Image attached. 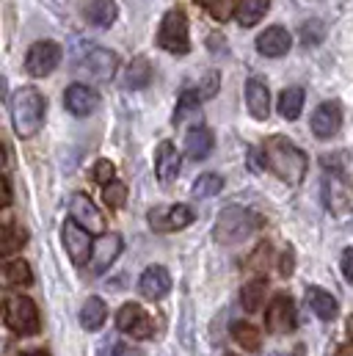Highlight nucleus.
<instances>
[{
    "label": "nucleus",
    "mask_w": 353,
    "mask_h": 356,
    "mask_svg": "<svg viewBox=\"0 0 353 356\" xmlns=\"http://www.w3.org/2000/svg\"><path fill=\"white\" fill-rule=\"evenodd\" d=\"M221 188H224V177H218V175H202V177H196V182H193L190 196L193 199H210V196L221 193Z\"/></svg>",
    "instance_id": "7c9ffc66"
},
{
    "label": "nucleus",
    "mask_w": 353,
    "mask_h": 356,
    "mask_svg": "<svg viewBox=\"0 0 353 356\" xmlns=\"http://www.w3.org/2000/svg\"><path fill=\"white\" fill-rule=\"evenodd\" d=\"M6 282L8 284H17V287H28L33 282V273H31V266L25 260H14L6 266Z\"/></svg>",
    "instance_id": "2f4dec72"
},
{
    "label": "nucleus",
    "mask_w": 353,
    "mask_h": 356,
    "mask_svg": "<svg viewBox=\"0 0 353 356\" xmlns=\"http://www.w3.org/2000/svg\"><path fill=\"white\" fill-rule=\"evenodd\" d=\"M340 266H343V273H345V279L353 284V249H345L343 252V260H340Z\"/></svg>",
    "instance_id": "ea45409f"
},
{
    "label": "nucleus",
    "mask_w": 353,
    "mask_h": 356,
    "mask_svg": "<svg viewBox=\"0 0 353 356\" xmlns=\"http://www.w3.org/2000/svg\"><path fill=\"white\" fill-rule=\"evenodd\" d=\"M116 329L130 334L133 340H149L155 334V326H152V318L138 307V304H124L119 312H116Z\"/></svg>",
    "instance_id": "1a4fd4ad"
},
{
    "label": "nucleus",
    "mask_w": 353,
    "mask_h": 356,
    "mask_svg": "<svg viewBox=\"0 0 353 356\" xmlns=\"http://www.w3.org/2000/svg\"><path fill=\"white\" fill-rule=\"evenodd\" d=\"M102 199H105V204H110V207H124V202H127V185L119 182V179L108 182V185L102 188Z\"/></svg>",
    "instance_id": "f704fd0d"
},
{
    "label": "nucleus",
    "mask_w": 353,
    "mask_h": 356,
    "mask_svg": "<svg viewBox=\"0 0 353 356\" xmlns=\"http://www.w3.org/2000/svg\"><path fill=\"white\" fill-rule=\"evenodd\" d=\"M113 356H144V351L138 346H133V343H119L113 348Z\"/></svg>",
    "instance_id": "58836bf2"
},
{
    "label": "nucleus",
    "mask_w": 353,
    "mask_h": 356,
    "mask_svg": "<svg viewBox=\"0 0 353 356\" xmlns=\"http://www.w3.org/2000/svg\"><path fill=\"white\" fill-rule=\"evenodd\" d=\"M199 102H202V94H199V91H193V89L182 91L174 108V124H182V122H188V119H199V116H202Z\"/></svg>",
    "instance_id": "a878e982"
},
{
    "label": "nucleus",
    "mask_w": 353,
    "mask_h": 356,
    "mask_svg": "<svg viewBox=\"0 0 353 356\" xmlns=\"http://www.w3.org/2000/svg\"><path fill=\"white\" fill-rule=\"evenodd\" d=\"M213 147H215V141H213V133L207 127L196 124L193 130H188V136H185V155L190 161H204L213 152Z\"/></svg>",
    "instance_id": "aec40b11"
},
{
    "label": "nucleus",
    "mask_w": 353,
    "mask_h": 356,
    "mask_svg": "<svg viewBox=\"0 0 353 356\" xmlns=\"http://www.w3.org/2000/svg\"><path fill=\"white\" fill-rule=\"evenodd\" d=\"M28 241V235H25V229H19V227H6L3 229V241H0V246H3V257H11L14 252H19L22 249V243Z\"/></svg>",
    "instance_id": "473e14b6"
},
{
    "label": "nucleus",
    "mask_w": 353,
    "mask_h": 356,
    "mask_svg": "<svg viewBox=\"0 0 353 356\" xmlns=\"http://www.w3.org/2000/svg\"><path fill=\"white\" fill-rule=\"evenodd\" d=\"M301 111H304V89L293 86V89H284L279 94V113H281V119L295 122L301 116Z\"/></svg>",
    "instance_id": "cd10ccee"
},
{
    "label": "nucleus",
    "mask_w": 353,
    "mask_h": 356,
    "mask_svg": "<svg viewBox=\"0 0 353 356\" xmlns=\"http://www.w3.org/2000/svg\"><path fill=\"white\" fill-rule=\"evenodd\" d=\"M158 44L163 50H169L172 56H185L190 50V39H188V17L182 8L166 11L161 31H158Z\"/></svg>",
    "instance_id": "39448f33"
},
{
    "label": "nucleus",
    "mask_w": 353,
    "mask_h": 356,
    "mask_svg": "<svg viewBox=\"0 0 353 356\" xmlns=\"http://www.w3.org/2000/svg\"><path fill=\"white\" fill-rule=\"evenodd\" d=\"M149 227L158 229V232H174V229H185L196 216L188 204H163V207H155L149 210Z\"/></svg>",
    "instance_id": "9b49d317"
},
{
    "label": "nucleus",
    "mask_w": 353,
    "mask_h": 356,
    "mask_svg": "<svg viewBox=\"0 0 353 356\" xmlns=\"http://www.w3.org/2000/svg\"><path fill=\"white\" fill-rule=\"evenodd\" d=\"M323 36H326V31H323V22H320V19H309V22L301 25V42H304L306 47L323 42Z\"/></svg>",
    "instance_id": "c9c22d12"
},
{
    "label": "nucleus",
    "mask_w": 353,
    "mask_h": 356,
    "mask_svg": "<svg viewBox=\"0 0 353 356\" xmlns=\"http://www.w3.org/2000/svg\"><path fill=\"white\" fill-rule=\"evenodd\" d=\"M3 315H6V326L19 334V337H28V334H36L39 332V309L36 304L28 298V296H17V293H8L6 301H3Z\"/></svg>",
    "instance_id": "20e7f679"
},
{
    "label": "nucleus",
    "mask_w": 353,
    "mask_h": 356,
    "mask_svg": "<svg viewBox=\"0 0 353 356\" xmlns=\"http://www.w3.org/2000/svg\"><path fill=\"white\" fill-rule=\"evenodd\" d=\"M69 213H72V218L88 229L91 235H102L105 232V218H102V213H99V207H94V202L88 199L86 193H75L72 199H69Z\"/></svg>",
    "instance_id": "f8f14e48"
},
{
    "label": "nucleus",
    "mask_w": 353,
    "mask_h": 356,
    "mask_svg": "<svg viewBox=\"0 0 353 356\" xmlns=\"http://www.w3.org/2000/svg\"><path fill=\"white\" fill-rule=\"evenodd\" d=\"M265 326L273 334H287L295 329V304L287 293L273 296V301L265 309Z\"/></svg>",
    "instance_id": "9d476101"
},
{
    "label": "nucleus",
    "mask_w": 353,
    "mask_h": 356,
    "mask_svg": "<svg viewBox=\"0 0 353 356\" xmlns=\"http://www.w3.org/2000/svg\"><path fill=\"white\" fill-rule=\"evenodd\" d=\"M240 304L246 312H257L265 304V279H252L240 290Z\"/></svg>",
    "instance_id": "c85d7f7f"
},
{
    "label": "nucleus",
    "mask_w": 353,
    "mask_h": 356,
    "mask_svg": "<svg viewBox=\"0 0 353 356\" xmlns=\"http://www.w3.org/2000/svg\"><path fill=\"white\" fill-rule=\"evenodd\" d=\"M224 356H235V354H224Z\"/></svg>",
    "instance_id": "a18cd8bd"
},
{
    "label": "nucleus",
    "mask_w": 353,
    "mask_h": 356,
    "mask_svg": "<svg viewBox=\"0 0 353 356\" xmlns=\"http://www.w3.org/2000/svg\"><path fill=\"white\" fill-rule=\"evenodd\" d=\"M113 175H116V169H113V163H110V161H97V163H94V172H91V177L97 179L99 185H108V182H113Z\"/></svg>",
    "instance_id": "4c0bfd02"
},
{
    "label": "nucleus",
    "mask_w": 353,
    "mask_h": 356,
    "mask_svg": "<svg viewBox=\"0 0 353 356\" xmlns=\"http://www.w3.org/2000/svg\"><path fill=\"white\" fill-rule=\"evenodd\" d=\"M11 122L19 138H31L42 130L44 122V111H47V99L42 97V91L33 86H22L19 91H14L11 102Z\"/></svg>",
    "instance_id": "f03ea898"
},
{
    "label": "nucleus",
    "mask_w": 353,
    "mask_h": 356,
    "mask_svg": "<svg viewBox=\"0 0 353 356\" xmlns=\"http://www.w3.org/2000/svg\"><path fill=\"white\" fill-rule=\"evenodd\" d=\"M232 337L246 348V351H260V329L257 326H252L249 321H238V323H232Z\"/></svg>",
    "instance_id": "c756f323"
},
{
    "label": "nucleus",
    "mask_w": 353,
    "mask_h": 356,
    "mask_svg": "<svg viewBox=\"0 0 353 356\" xmlns=\"http://www.w3.org/2000/svg\"><path fill=\"white\" fill-rule=\"evenodd\" d=\"M105 318H108V309H105L102 298L91 296L86 304H83V309H81V326L86 332H97V329L105 326Z\"/></svg>",
    "instance_id": "393cba45"
},
{
    "label": "nucleus",
    "mask_w": 353,
    "mask_h": 356,
    "mask_svg": "<svg viewBox=\"0 0 353 356\" xmlns=\"http://www.w3.org/2000/svg\"><path fill=\"white\" fill-rule=\"evenodd\" d=\"M122 252V238L119 235H108L102 232L97 241H94V252H91V273H105L110 263L119 257Z\"/></svg>",
    "instance_id": "4468645a"
},
{
    "label": "nucleus",
    "mask_w": 353,
    "mask_h": 356,
    "mask_svg": "<svg viewBox=\"0 0 353 356\" xmlns=\"http://www.w3.org/2000/svg\"><path fill=\"white\" fill-rule=\"evenodd\" d=\"M263 161L265 166L287 185H301L306 177V169H309V161L306 155L287 138L281 136H273L263 144Z\"/></svg>",
    "instance_id": "f257e3e1"
},
{
    "label": "nucleus",
    "mask_w": 353,
    "mask_h": 356,
    "mask_svg": "<svg viewBox=\"0 0 353 356\" xmlns=\"http://www.w3.org/2000/svg\"><path fill=\"white\" fill-rule=\"evenodd\" d=\"M138 290H141V296H147L149 301H158V298L169 296V290H172V276H169V270L163 266H149L141 273Z\"/></svg>",
    "instance_id": "2eb2a0df"
},
{
    "label": "nucleus",
    "mask_w": 353,
    "mask_h": 356,
    "mask_svg": "<svg viewBox=\"0 0 353 356\" xmlns=\"http://www.w3.org/2000/svg\"><path fill=\"white\" fill-rule=\"evenodd\" d=\"M97 102H99L97 91L88 89L86 83H72V86L67 89V94H64V105H67V111L75 113V116H88V113L97 108Z\"/></svg>",
    "instance_id": "6ab92c4d"
},
{
    "label": "nucleus",
    "mask_w": 353,
    "mask_h": 356,
    "mask_svg": "<svg viewBox=\"0 0 353 356\" xmlns=\"http://www.w3.org/2000/svg\"><path fill=\"white\" fill-rule=\"evenodd\" d=\"M348 334H351V337H353V315H351V318H348Z\"/></svg>",
    "instance_id": "37998d69"
},
{
    "label": "nucleus",
    "mask_w": 353,
    "mask_h": 356,
    "mask_svg": "<svg viewBox=\"0 0 353 356\" xmlns=\"http://www.w3.org/2000/svg\"><path fill=\"white\" fill-rule=\"evenodd\" d=\"M116 14H119V8L113 0H91L86 6V19L97 28H110Z\"/></svg>",
    "instance_id": "b1692460"
},
{
    "label": "nucleus",
    "mask_w": 353,
    "mask_h": 356,
    "mask_svg": "<svg viewBox=\"0 0 353 356\" xmlns=\"http://www.w3.org/2000/svg\"><path fill=\"white\" fill-rule=\"evenodd\" d=\"M179 169H182V158L176 152V147L172 141H161L158 152H155V175L163 185L174 182L179 177Z\"/></svg>",
    "instance_id": "dca6fc26"
},
{
    "label": "nucleus",
    "mask_w": 353,
    "mask_h": 356,
    "mask_svg": "<svg viewBox=\"0 0 353 356\" xmlns=\"http://www.w3.org/2000/svg\"><path fill=\"white\" fill-rule=\"evenodd\" d=\"M340 124H343V108H340V102H320L315 108V113H312V133L318 138L337 136Z\"/></svg>",
    "instance_id": "ddd939ff"
},
{
    "label": "nucleus",
    "mask_w": 353,
    "mask_h": 356,
    "mask_svg": "<svg viewBox=\"0 0 353 356\" xmlns=\"http://www.w3.org/2000/svg\"><path fill=\"white\" fill-rule=\"evenodd\" d=\"M246 108H249V113H252L254 119H268V113H270V94H268V86H265L263 81H257V78H252V81L246 83Z\"/></svg>",
    "instance_id": "412c9836"
},
{
    "label": "nucleus",
    "mask_w": 353,
    "mask_h": 356,
    "mask_svg": "<svg viewBox=\"0 0 353 356\" xmlns=\"http://www.w3.org/2000/svg\"><path fill=\"white\" fill-rule=\"evenodd\" d=\"M334 356H353V343H345V346H340Z\"/></svg>",
    "instance_id": "79ce46f5"
},
{
    "label": "nucleus",
    "mask_w": 353,
    "mask_h": 356,
    "mask_svg": "<svg viewBox=\"0 0 353 356\" xmlns=\"http://www.w3.org/2000/svg\"><path fill=\"white\" fill-rule=\"evenodd\" d=\"M149 81H152V64H149L144 56L133 58L130 67H127V72H124V86L138 91V89H147Z\"/></svg>",
    "instance_id": "5701e85b"
},
{
    "label": "nucleus",
    "mask_w": 353,
    "mask_h": 356,
    "mask_svg": "<svg viewBox=\"0 0 353 356\" xmlns=\"http://www.w3.org/2000/svg\"><path fill=\"white\" fill-rule=\"evenodd\" d=\"M202 8H207L210 11V17L213 19H218V22H227L232 14H235V0H196Z\"/></svg>",
    "instance_id": "72a5a7b5"
},
{
    "label": "nucleus",
    "mask_w": 353,
    "mask_h": 356,
    "mask_svg": "<svg viewBox=\"0 0 353 356\" xmlns=\"http://www.w3.org/2000/svg\"><path fill=\"white\" fill-rule=\"evenodd\" d=\"M323 202L334 216H353V185L343 175L323 177Z\"/></svg>",
    "instance_id": "423d86ee"
},
{
    "label": "nucleus",
    "mask_w": 353,
    "mask_h": 356,
    "mask_svg": "<svg viewBox=\"0 0 353 356\" xmlns=\"http://www.w3.org/2000/svg\"><path fill=\"white\" fill-rule=\"evenodd\" d=\"M290 44H293V39H290V33L281 25H270V28H265L263 33L257 36V50L263 56H268V58L284 56L290 50Z\"/></svg>",
    "instance_id": "a211bd4d"
},
{
    "label": "nucleus",
    "mask_w": 353,
    "mask_h": 356,
    "mask_svg": "<svg viewBox=\"0 0 353 356\" xmlns=\"http://www.w3.org/2000/svg\"><path fill=\"white\" fill-rule=\"evenodd\" d=\"M293 270H295V254H293V249H287L281 254V276H293Z\"/></svg>",
    "instance_id": "a19ab883"
},
{
    "label": "nucleus",
    "mask_w": 353,
    "mask_h": 356,
    "mask_svg": "<svg viewBox=\"0 0 353 356\" xmlns=\"http://www.w3.org/2000/svg\"><path fill=\"white\" fill-rule=\"evenodd\" d=\"M268 6H270V0H240L235 8V17L243 28H252L268 14Z\"/></svg>",
    "instance_id": "bb28decb"
},
{
    "label": "nucleus",
    "mask_w": 353,
    "mask_h": 356,
    "mask_svg": "<svg viewBox=\"0 0 353 356\" xmlns=\"http://www.w3.org/2000/svg\"><path fill=\"white\" fill-rule=\"evenodd\" d=\"M25 356H44L42 351H33V354H25Z\"/></svg>",
    "instance_id": "c03bdc74"
},
{
    "label": "nucleus",
    "mask_w": 353,
    "mask_h": 356,
    "mask_svg": "<svg viewBox=\"0 0 353 356\" xmlns=\"http://www.w3.org/2000/svg\"><path fill=\"white\" fill-rule=\"evenodd\" d=\"M61 238H64V249L69 254V260L75 266H86L91 260V252H94V241H91V232L83 229L75 218H69L61 229Z\"/></svg>",
    "instance_id": "0eeeda50"
},
{
    "label": "nucleus",
    "mask_w": 353,
    "mask_h": 356,
    "mask_svg": "<svg viewBox=\"0 0 353 356\" xmlns=\"http://www.w3.org/2000/svg\"><path fill=\"white\" fill-rule=\"evenodd\" d=\"M306 304L312 307V312L320 321H334L337 318V301L331 293H326L323 287H309L306 290Z\"/></svg>",
    "instance_id": "4be33fe9"
},
{
    "label": "nucleus",
    "mask_w": 353,
    "mask_h": 356,
    "mask_svg": "<svg viewBox=\"0 0 353 356\" xmlns=\"http://www.w3.org/2000/svg\"><path fill=\"white\" fill-rule=\"evenodd\" d=\"M260 224H263V218L254 210H249V207H227L215 221V241L218 243L246 241Z\"/></svg>",
    "instance_id": "7ed1b4c3"
},
{
    "label": "nucleus",
    "mask_w": 353,
    "mask_h": 356,
    "mask_svg": "<svg viewBox=\"0 0 353 356\" xmlns=\"http://www.w3.org/2000/svg\"><path fill=\"white\" fill-rule=\"evenodd\" d=\"M221 89V75L218 72H207L204 75V81H202V86H199V94H202V99H210V97H215Z\"/></svg>",
    "instance_id": "e433bc0d"
},
{
    "label": "nucleus",
    "mask_w": 353,
    "mask_h": 356,
    "mask_svg": "<svg viewBox=\"0 0 353 356\" xmlns=\"http://www.w3.org/2000/svg\"><path fill=\"white\" fill-rule=\"evenodd\" d=\"M116 56L110 53V50H102V47H97V50H88V56L81 61V72H86L91 78H97V81H108L113 72H116Z\"/></svg>",
    "instance_id": "f3484780"
},
{
    "label": "nucleus",
    "mask_w": 353,
    "mask_h": 356,
    "mask_svg": "<svg viewBox=\"0 0 353 356\" xmlns=\"http://www.w3.org/2000/svg\"><path fill=\"white\" fill-rule=\"evenodd\" d=\"M61 64V47L56 42H36L25 56V70L33 78H47Z\"/></svg>",
    "instance_id": "6e6552de"
}]
</instances>
